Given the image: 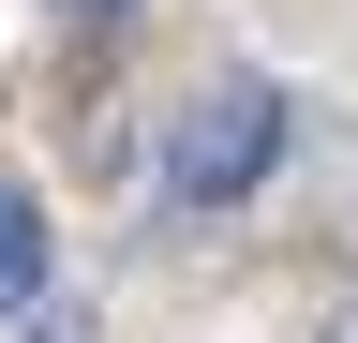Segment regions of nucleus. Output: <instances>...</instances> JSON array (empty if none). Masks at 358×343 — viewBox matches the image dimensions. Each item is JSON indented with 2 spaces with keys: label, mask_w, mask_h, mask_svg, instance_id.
<instances>
[{
  "label": "nucleus",
  "mask_w": 358,
  "mask_h": 343,
  "mask_svg": "<svg viewBox=\"0 0 358 343\" xmlns=\"http://www.w3.org/2000/svg\"><path fill=\"white\" fill-rule=\"evenodd\" d=\"M329 343H358V298H343V314H329Z\"/></svg>",
  "instance_id": "3"
},
{
  "label": "nucleus",
  "mask_w": 358,
  "mask_h": 343,
  "mask_svg": "<svg viewBox=\"0 0 358 343\" xmlns=\"http://www.w3.org/2000/svg\"><path fill=\"white\" fill-rule=\"evenodd\" d=\"M45 284H60V239H45V194L0 180V314H45Z\"/></svg>",
  "instance_id": "2"
},
{
  "label": "nucleus",
  "mask_w": 358,
  "mask_h": 343,
  "mask_svg": "<svg viewBox=\"0 0 358 343\" xmlns=\"http://www.w3.org/2000/svg\"><path fill=\"white\" fill-rule=\"evenodd\" d=\"M284 135H299V105L268 90V75H209V90L164 119V209H179V224L239 209L268 164H284Z\"/></svg>",
  "instance_id": "1"
},
{
  "label": "nucleus",
  "mask_w": 358,
  "mask_h": 343,
  "mask_svg": "<svg viewBox=\"0 0 358 343\" xmlns=\"http://www.w3.org/2000/svg\"><path fill=\"white\" fill-rule=\"evenodd\" d=\"M60 15H120V0H60Z\"/></svg>",
  "instance_id": "4"
}]
</instances>
